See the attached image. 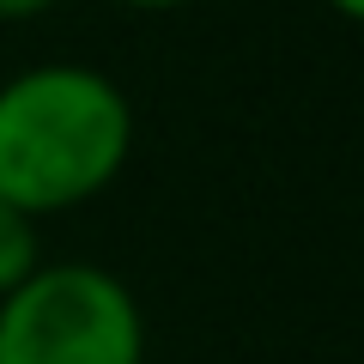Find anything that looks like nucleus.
I'll return each mask as SVG.
<instances>
[{
    "label": "nucleus",
    "mask_w": 364,
    "mask_h": 364,
    "mask_svg": "<svg viewBox=\"0 0 364 364\" xmlns=\"http://www.w3.org/2000/svg\"><path fill=\"white\" fill-rule=\"evenodd\" d=\"M134 158L128 91L85 61H37L0 79V200L55 219L104 188Z\"/></svg>",
    "instance_id": "1"
},
{
    "label": "nucleus",
    "mask_w": 364,
    "mask_h": 364,
    "mask_svg": "<svg viewBox=\"0 0 364 364\" xmlns=\"http://www.w3.org/2000/svg\"><path fill=\"white\" fill-rule=\"evenodd\" d=\"M0 364H146V316L97 261H43L0 298Z\"/></svg>",
    "instance_id": "2"
},
{
    "label": "nucleus",
    "mask_w": 364,
    "mask_h": 364,
    "mask_svg": "<svg viewBox=\"0 0 364 364\" xmlns=\"http://www.w3.org/2000/svg\"><path fill=\"white\" fill-rule=\"evenodd\" d=\"M37 267H43L37 219H25L18 207H6V200H0V298H6V291H18Z\"/></svg>",
    "instance_id": "3"
},
{
    "label": "nucleus",
    "mask_w": 364,
    "mask_h": 364,
    "mask_svg": "<svg viewBox=\"0 0 364 364\" xmlns=\"http://www.w3.org/2000/svg\"><path fill=\"white\" fill-rule=\"evenodd\" d=\"M61 0H0V25H31V18L55 13Z\"/></svg>",
    "instance_id": "4"
},
{
    "label": "nucleus",
    "mask_w": 364,
    "mask_h": 364,
    "mask_svg": "<svg viewBox=\"0 0 364 364\" xmlns=\"http://www.w3.org/2000/svg\"><path fill=\"white\" fill-rule=\"evenodd\" d=\"M109 6H128V13H176V6H195V0H109Z\"/></svg>",
    "instance_id": "5"
},
{
    "label": "nucleus",
    "mask_w": 364,
    "mask_h": 364,
    "mask_svg": "<svg viewBox=\"0 0 364 364\" xmlns=\"http://www.w3.org/2000/svg\"><path fill=\"white\" fill-rule=\"evenodd\" d=\"M322 6H328L334 18H358V13H364V0H322Z\"/></svg>",
    "instance_id": "6"
}]
</instances>
